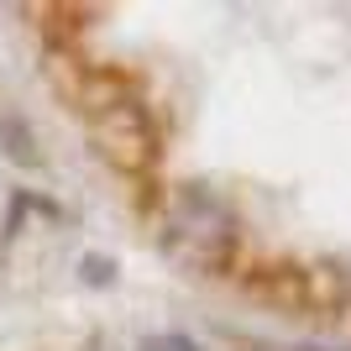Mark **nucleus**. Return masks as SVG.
Listing matches in <instances>:
<instances>
[{
  "label": "nucleus",
  "mask_w": 351,
  "mask_h": 351,
  "mask_svg": "<svg viewBox=\"0 0 351 351\" xmlns=\"http://www.w3.org/2000/svg\"><path fill=\"white\" fill-rule=\"evenodd\" d=\"M100 116V136H105V152L121 162V168H142L158 147H152V126H147V110L136 100H105L95 105Z\"/></svg>",
  "instance_id": "f03ea898"
},
{
  "label": "nucleus",
  "mask_w": 351,
  "mask_h": 351,
  "mask_svg": "<svg viewBox=\"0 0 351 351\" xmlns=\"http://www.w3.org/2000/svg\"><path fill=\"white\" fill-rule=\"evenodd\" d=\"M168 247L189 267H226L236 257V220L210 189H178L168 210Z\"/></svg>",
  "instance_id": "f257e3e1"
}]
</instances>
